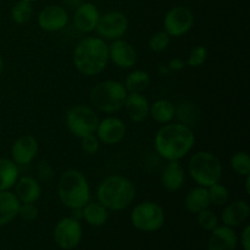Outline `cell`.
<instances>
[{
  "mask_svg": "<svg viewBox=\"0 0 250 250\" xmlns=\"http://www.w3.org/2000/svg\"><path fill=\"white\" fill-rule=\"evenodd\" d=\"M168 72H170V70H168L167 66L160 65V67H159V73H160V75L166 76V75H168Z\"/></svg>",
  "mask_w": 250,
  "mask_h": 250,
  "instance_id": "obj_41",
  "label": "cell"
},
{
  "mask_svg": "<svg viewBox=\"0 0 250 250\" xmlns=\"http://www.w3.org/2000/svg\"><path fill=\"white\" fill-rule=\"evenodd\" d=\"M238 244V237L233 227L217 226L214 231H211V236L208 243L209 250H236Z\"/></svg>",
  "mask_w": 250,
  "mask_h": 250,
  "instance_id": "obj_17",
  "label": "cell"
},
{
  "mask_svg": "<svg viewBox=\"0 0 250 250\" xmlns=\"http://www.w3.org/2000/svg\"><path fill=\"white\" fill-rule=\"evenodd\" d=\"M250 215V207L248 202L243 199L234 200L226 204L221 212V221L229 227H237L246 222Z\"/></svg>",
  "mask_w": 250,
  "mask_h": 250,
  "instance_id": "obj_19",
  "label": "cell"
},
{
  "mask_svg": "<svg viewBox=\"0 0 250 250\" xmlns=\"http://www.w3.org/2000/svg\"><path fill=\"white\" fill-rule=\"evenodd\" d=\"M38 153V142L31 134H23L14 142L11 146V160L17 166L32 163Z\"/></svg>",
  "mask_w": 250,
  "mask_h": 250,
  "instance_id": "obj_15",
  "label": "cell"
},
{
  "mask_svg": "<svg viewBox=\"0 0 250 250\" xmlns=\"http://www.w3.org/2000/svg\"><path fill=\"white\" fill-rule=\"evenodd\" d=\"M99 117L94 109L88 105H76L66 114V126L68 131L77 138L95 133Z\"/></svg>",
  "mask_w": 250,
  "mask_h": 250,
  "instance_id": "obj_8",
  "label": "cell"
},
{
  "mask_svg": "<svg viewBox=\"0 0 250 250\" xmlns=\"http://www.w3.org/2000/svg\"><path fill=\"white\" fill-rule=\"evenodd\" d=\"M15 195L20 203H36L41 198L42 188L32 176H22L15 183Z\"/></svg>",
  "mask_w": 250,
  "mask_h": 250,
  "instance_id": "obj_20",
  "label": "cell"
},
{
  "mask_svg": "<svg viewBox=\"0 0 250 250\" xmlns=\"http://www.w3.org/2000/svg\"><path fill=\"white\" fill-rule=\"evenodd\" d=\"M208 194H209L210 205L215 207H225L229 200V189L220 182L208 187Z\"/></svg>",
  "mask_w": 250,
  "mask_h": 250,
  "instance_id": "obj_29",
  "label": "cell"
},
{
  "mask_svg": "<svg viewBox=\"0 0 250 250\" xmlns=\"http://www.w3.org/2000/svg\"><path fill=\"white\" fill-rule=\"evenodd\" d=\"M95 136L106 146H115L124 141L126 136V125L121 119L116 116H107L103 120H99Z\"/></svg>",
  "mask_w": 250,
  "mask_h": 250,
  "instance_id": "obj_13",
  "label": "cell"
},
{
  "mask_svg": "<svg viewBox=\"0 0 250 250\" xmlns=\"http://www.w3.org/2000/svg\"><path fill=\"white\" fill-rule=\"evenodd\" d=\"M68 12L61 5H48L41 10L37 17V22L41 29L55 33L60 32L67 26L68 23Z\"/></svg>",
  "mask_w": 250,
  "mask_h": 250,
  "instance_id": "obj_12",
  "label": "cell"
},
{
  "mask_svg": "<svg viewBox=\"0 0 250 250\" xmlns=\"http://www.w3.org/2000/svg\"><path fill=\"white\" fill-rule=\"evenodd\" d=\"M244 185H246V193L250 195V175L246 176V181H244Z\"/></svg>",
  "mask_w": 250,
  "mask_h": 250,
  "instance_id": "obj_42",
  "label": "cell"
},
{
  "mask_svg": "<svg viewBox=\"0 0 250 250\" xmlns=\"http://www.w3.org/2000/svg\"><path fill=\"white\" fill-rule=\"evenodd\" d=\"M188 173L198 186L208 188L221 181V161L210 151H198L189 159Z\"/></svg>",
  "mask_w": 250,
  "mask_h": 250,
  "instance_id": "obj_6",
  "label": "cell"
},
{
  "mask_svg": "<svg viewBox=\"0 0 250 250\" xmlns=\"http://www.w3.org/2000/svg\"><path fill=\"white\" fill-rule=\"evenodd\" d=\"M37 173H38L39 180L49 181L53 177V168L46 161H41L37 165Z\"/></svg>",
  "mask_w": 250,
  "mask_h": 250,
  "instance_id": "obj_37",
  "label": "cell"
},
{
  "mask_svg": "<svg viewBox=\"0 0 250 250\" xmlns=\"http://www.w3.org/2000/svg\"><path fill=\"white\" fill-rule=\"evenodd\" d=\"M150 75L146 71L134 70L125 81V88L128 93H143L150 84Z\"/></svg>",
  "mask_w": 250,
  "mask_h": 250,
  "instance_id": "obj_27",
  "label": "cell"
},
{
  "mask_svg": "<svg viewBox=\"0 0 250 250\" xmlns=\"http://www.w3.org/2000/svg\"><path fill=\"white\" fill-rule=\"evenodd\" d=\"M241 244L243 250H250V226L247 225L241 234Z\"/></svg>",
  "mask_w": 250,
  "mask_h": 250,
  "instance_id": "obj_38",
  "label": "cell"
},
{
  "mask_svg": "<svg viewBox=\"0 0 250 250\" xmlns=\"http://www.w3.org/2000/svg\"><path fill=\"white\" fill-rule=\"evenodd\" d=\"M109 62V45L100 37H87L78 42L73 50V63L82 75H99Z\"/></svg>",
  "mask_w": 250,
  "mask_h": 250,
  "instance_id": "obj_2",
  "label": "cell"
},
{
  "mask_svg": "<svg viewBox=\"0 0 250 250\" xmlns=\"http://www.w3.org/2000/svg\"><path fill=\"white\" fill-rule=\"evenodd\" d=\"M58 194L68 209H82L90 202V186L87 177L78 170L65 171L58 182Z\"/></svg>",
  "mask_w": 250,
  "mask_h": 250,
  "instance_id": "obj_4",
  "label": "cell"
},
{
  "mask_svg": "<svg viewBox=\"0 0 250 250\" xmlns=\"http://www.w3.org/2000/svg\"><path fill=\"white\" fill-rule=\"evenodd\" d=\"M164 31L170 37H182L192 29L194 14L187 6H175L164 17Z\"/></svg>",
  "mask_w": 250,
  "mask_h": 250,
  "instance_id": "obj_9",
  "label": "cell"
},
{
  "mask_svg": "<svg viewBox=\"0 0 250 250\" xmlns=\"http://www.w3.org/2000/svg\"><path fill=\"white\" fill-rule=\"evenodd\" d=\"M165 221L164 209L155 202L139 203L134 207L131 214V222L137 229L142 232H156L163 227Z\"/></svg>",
  "mask_w": 250,
  "mask_h": 250,
  "instance_id": "obj_7",
  "label": "cell"
},
{
  "mask_svg": "<svg viewBox=\"0 0 250 250\" xmlns=\"http://www.w3.org/2000/svg\"><path fill=\"white\" fill-rule=\"evenodd\" d=\"M185 207L187 211L195 215L203 210L208 209L210 207L208 188L198 186V187L190 189L185 198Z\"/></svg>",
  "mask_w": 250,
  "mask_h": 250,
  "instance_id": "obj_23",
  "label": "cell"
},
{
  "mask_svg": "<svg viewBox=\"0 0 250 250\" xmlns=\"http://www.w3.org/2000/svg\"><path fill=\"white\" fill-rule=\"evenodd\" d=\"M149 116L158 124L165 125L172 121L176 116V106L167 99H159L150 104Z\"/></svg>",
  "mask_w": 250,
  "mask_h": 250,
  "instance_id": "obj_25",
  "label": "cell"
},
{
  "mask_svg": "<svg viewBox=\"0 0 250 250\" xmlns=\"http://www.w3.org/2000/svg\"><path fill=\"white\" fill-rule=\"evenodd\" d=\"M171 42V37L165 31L155 32L149 38V48L155 53H163L168 48Z\"/></svg>",
  "mask_w": 250,
  "mask_h": 250,
  "instance_id": "obj_32",
  "label": "cell"
},
{
  "mask_svg": "<svg viewBox=\"0 0 250 250\" xmlns=\"http://www.w3.org/2000/svg\"><path fill=\"white\" fill-rule=\"evenodd\" d=\"M98 202L109 211H121L128 208L136 198V187L129 178L112 175L98 186Z\"/></svg>",
  "mask_w": 250,
  "mask_h": 250,
  "instance_id": "obj_3",
  "label": "cell"
},
{
  "mask_svg": "<svg viewBox=\"0 0 250 250\" xmlns=\"http://www.w3.org/2000/svg\"><path fill=\"white\" fill-rule=\"evenodd\" d=\"M100 12L98 7L92 2H82L77 9H75L73 23L80 32L90 33L95 31L99 22Z\"/></svg>",
  "mask_w": 250,
  "mask_h": 250,
  "instance_id": "obj_16",
  "label": "cell"
},
{
  "mask_svg": "<svg viewBox=\"0 0 250 250\" xmlns=\"http://www.w3.org/2000/svg\"><path fill=\"white\" fill-rule=\"evenodd\" d=\"M2 71H4V59L0 55V76L2 75Z\"/></svg>",
  "mask_w": 250,
  "mask_h": 250,
  "instance_id": "obj_43",
  "label": "cell"
},
{
  "mask_svg": "<svg viewBox=\"0 0 250 250\" xmlns=\"http://www.w3.org/2000/svg\"><path fill=\"white\" fill-rule=\"evenodd\" d=\"M128 92L124 83L114 80L102 81L92 88L89 94L93 107L105 114H114L124 107Z\"/></svg>",
  "mask_w": 250,
  "mask_h": 250,
  "instance_id": "obj_5",
  "label": "cell"
},
{
  "mask_svg": "<svg viewBox=\"0 0 250 250\" xmlns=\"http://www.w3.org/2000/svg\"><path fill=\"white\" fill-rule=\"evenodd\" d=\"M128 24V19L124 12L109 11L104 15H100L95 31L100 38L115 41L120 39L126 33Z\"/></svg>",
  "mask_w": 250,
  "mask_h": 250,
  "instance_id": "obj_10",
  "label": "cell"
},
{
  "mask_svg": "<svg viewBox=\"0 0 250 250\" xmlns=\"http://www.w3.org/2000/svg\"><path fill=\"white\" fill-rule=\"evenodd\" d=\"M185 170L180 161H167V165L161 173V185L167 192H177L185 185Z\"/></svg>",
  "mask_w": 250,
  "mask_h": 250,
  "instance_id": "obj_21",
  "label": "cell"
},
{
  "mask_svg": "<svg viewBox=\"0 0 250 250\" xmlns=\"http://www.w3.org/2000/svg\"><path fill=\"white\" fill-rule=\"evenodd\" d=\"M127 115L133 122H143L149 117L150 104L143 93H128L124 105Z\"/></svg>",
  "mask_w": 250,
  "mask_h": 250,
  "instance_id": "obj_18",
  "label": "cell"
},
{
  "mask_svg": "<svg viewBox=\"0 0 250 250\" xmlns=\"http://www.w3.org/2000/svg\"><path fill=\"white\" fill-rule=\"evenodd\" d=\"M176 115L182 121V124L189 126L193 122V117L197 115V112L194 111V106H193L192 103L185 102L181 103L180 106L176 107Z\"/></svg>",
  "mask_w": 250,
  "mask_h": 250,
  "instance_id": "obj_34",
  "label": "cell"
},
{
  "mask_svg": "<svg viewBox=\"0 0 250 250\" xmlns=\"http://www.w3.org/2000/svg\"><path fill=\"white\" fill-rule=\"evenodd\" d=\"M61 1L65 6L70 7V9H77L82 2H84L83 0H61Z\"/></svg>",
  "mask_w": 250,
  "mask_h": 250,
  "instance_id": "obj_40",
  "label": "cell"
},
{
  "mask_svg": "<svg viewBox=\"0 0 250 250\" xmlns=\"http://www.w3.org/2000/svg\"><path fill=\"white\" fill-rule=\"evenodd\" d=\"M197 216L198 224H199V226L202 227L204 231L211 232L219 226V217H217V215L215 214L212 210H210L209 208L203 210V211L198 212Z\"/></svg>",
  "mask_w": 250,
  "mask_h": 250,
  "instance_id": "obj_31",
  "label": "cell"
},
{
  "mask_svg": "<svg viewBox=\"0 0 250 250\" xmlns=\"http://www.w3.org/2000/svg\"><path fill=\"white\" fill-rule=\"evenodd\" d=\"M208 58V49L203 45H197L195 48L192 49V51L188 55L187 61H186V65L190 66V67H200V66L204 65V62L207 61Z\"/></svg>",
  "mask_w": 250,
  "mask_h": 250,
  "instance_id": "obj_33",
  "label": "cell"
},
{
  "mask_svg": "<svg viewBox=\"0 0 250 250\" xmlns=\"http://www.w3.org/2000/svg\"><path fill=\"white\" fill-rule=\"evenodd\" d=\"M195 134L192 127L185 124L168 122L159 128L154 138V146L159 155L166 161H180L192 150Z\"/></svg>",
  "mask_w": 250,
  "mask_h": 250,
  "instance_id": "obj_1",
  "label": "cell"
},
{
  "mask_svg": "<svg viewBox=\"0 0 250 250\" xmlns=\"http://www.w3.org/2000/svg\"><path fill=\"white\" fill-rule=\"evenodd\" d=\"M55 243L63 250H71L80 244L82 239V227L78 220L63 217L56 224L54 229Z\"/></svg>",
  "mask_w": 250,
  "mask_h": 250,
  "instance_id": "obj_11",
  "label": "cell"
},
{
  "mask_svg": "<svg viewBox=\"0 0 250 250\" xmlns=\"http://www.w3.org/2000/svg\"><path fill=\"white\" fill-rule=\"evenodd\" d=\"M19 177V166L11 159L0 158V192L11 189Z\"/></svg>",
  "mask_w": 250,
  "mask_h": 250,
  "instance_id": "obj_26",
  "label": "cell"
},
{
  "mask_svg": "<svg viewBox=\"0 0 250 250\" xmlns=\"http://www.w3.org/2000/svg\"><path fill=\"white\" fill-rule=\"evenodd\" d=\"M81 148L88 155H94L100 149V141L95 133L88 134V136L81 138Z\"/></svg>",
  "mask_w": 250,
  "mask_h": 250,
  "instance_id": "obj_35",
  "label": "cell"
},
{
  "mask_svg": "<svg viewBox=\"0 0 250 250\" xmlns=\"http://www.w3.org/2000/svg\"><path fill=\"white\" fill-rule=\"evenodd\" d=\"M231 167L239 176L250 175V156L247 151H237L231 158Z\"/></svg>",
  "mask_w": 250,
  "mask_h": 250,
  "instance_id": "obj_30",
  "label": "cell"
},
{
  "mask_svg": "<svg viewBox=\"0 0 250 250\" xmlns=\"http://www.w3.org/2000/svg\"><path fill=\"white\" fill-rule=\"evenodd\" d=\"M109 60H111L117 67L127 70L136 65L138 54L131 43L121 38L115 39L109 45Z\"/></svg>",
  "mask_w": 250,
  "mask_h": 250,
  "instance_id": "obj_14",
  "label": "cell"
},
{
  "mask_svg": "<svg viewBox=\"0 0 250 250\" xmlns=\"http://www.w3.org/2000/svg\"><path fill=\"white\" fill-rule=\"evenodd\" d=\"M19 216L24 221H33L38 217V209L33 203H21L19 209Z\"/></svg>",
  "mask_w": 250,
  "mask_h": 250,
  "instance_id": "obj_36",
  "label": "cell"
},
{
  "mask_svg": "<svg viewBox=\"0 0 250 250\" xmlns=\"http://www.w3.org/2000/svg\"><path fill=\"white\" fill-rule=\"evenodd\" d=\"M167 67L170 71H181L186 67V61L181 58H173L172 60L168 61Z\"/></svg>",
  "mask_w": 250,
  "mask_h": 250,
  "instance_id": "obj_39",
  "label": "cell"
},
{
  "mask_svg": "<svg viewBox=\"0 0 250 250\" xmlns=\"http://www.w3.org/2000/svg\"><path fill=\"white\" fill-rule=\"evenodd\" d=\"M20 204L14 192L2 190L0 192V226L10 224L19 216Z\"/></svg>",
  "mask_w": 250,
  "mask_h": 250,
  "instance_id": "obj_22",
  "label": "cell"
},
{
  "mask_svg": "<svg viewBox=\"0 0 250 250\" xmlns=\"http://www.w3.org/2000/svg\"><path fill=\"white\" fill-rule=\"evenodd\" d=\"M24 1H29V2H33V1H36V0H24Z\"/></svg>",
  "mask_w": 250,
  "mask_h": 250,
  "instance_id": "obj_44",
  "label": "cell"
},
{
  "mask_svg": "<svg viewBox=\"0 0 250 250\" xmlns=\"http://www.w3.org/2000/svg\"><path fill=\"white\" fill-rule=\"evenodd\" d=\"M82 219H84L85 222L90 226H103L106 224L109 219V210L103 207L99 202H89L82 208Z\"/></svg>",
  "mask_w": 250,
  "mask_h": 250,
  "instance_id": "obj_24",
  "label": "cell"
},
{
  "mask_svg": "<svg viewBox=\"0 0 250 250\" xmlns=\"http://www.w3.org/2000/svg\"><path fill=\"white\" fill-rule=\"evenodd\" d=\"M33 14V7H32V2L24 1V0H19L16 4L12 6L11 12V20L17 24H23L29 21Z\"/></svg>",
  "mask_w": 250,
  "mask_h": 250,
  "instance_id": "obj_28",
  "label": "cell"
}]
</instances>
